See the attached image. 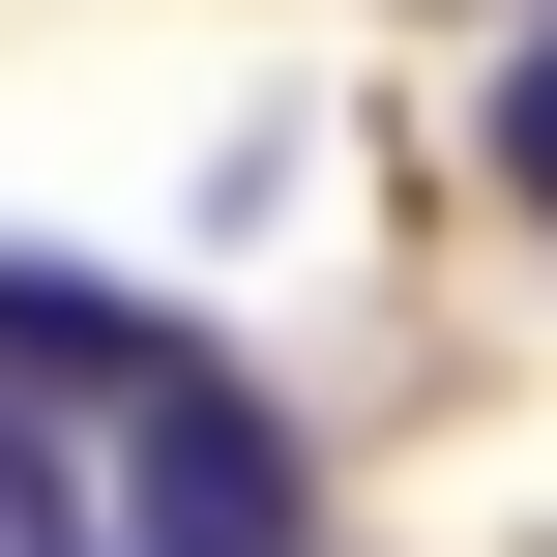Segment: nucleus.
Segmentation results:
<instances>
[{
  "instance_id": "nucleus-2",
  "label": "nucleus",
  "mask_w": 557,
  "mask_h": 557,
  "mask_svg": "<svg viewBox=\"0 0 557 557\" xmlns=\"http://www.w3.org/2000/svg\"><path fill=\"white\" fill-rule=\"evenodd\" d=\"M176 382H206L176 294H117V264H0V411H117V441H147Z\"/></svg>"
},
{
  "instance_id": "nucleus-1",
  "label": "nucleus",
  "mask_w": 557,
  "mask_h": 557,
  "mask_svg": "<svg viewBox=\"0 0 557 557\" xmlns=\"http://www.w3.org/2000/svg\"><path fill=\"white\" fill-rule=\"evenodd\" d=\"M117 557H323V470H294V411H264L235 352L117 441Z\"/></svg>"
},
{
  "instance_id": "nucleus-4",
  "label": "nucleus",
  "mask_w": 557,
  "mask_h": 557,
  "mask_svg": "<svg viewBox=\"0 0 557 557\" xmlns=\"http://www.w3.org/2000/svg\"><path fill=\"white\" fill-rule=\"evenodd\" d=\"M0 557H117V529H88V441H59V411H0Z\"/></svg>"
},
{
  "instance_id": "nucleus-3",
  "label": "nucleus",
  "mask_w": 557,
  "mask_h": 557,
  "mask_svg": "<svg viewBox=\"0 0 557 557\" xmlns=\"http://www.w3.org/2000/svg\"><path fill=\"white\" fill-rule=\"evenodd\" d=\"M470 147H499V206H529V235H557V0H529V29H499V88H470Z\"/></svg>"
}]
</instances>
